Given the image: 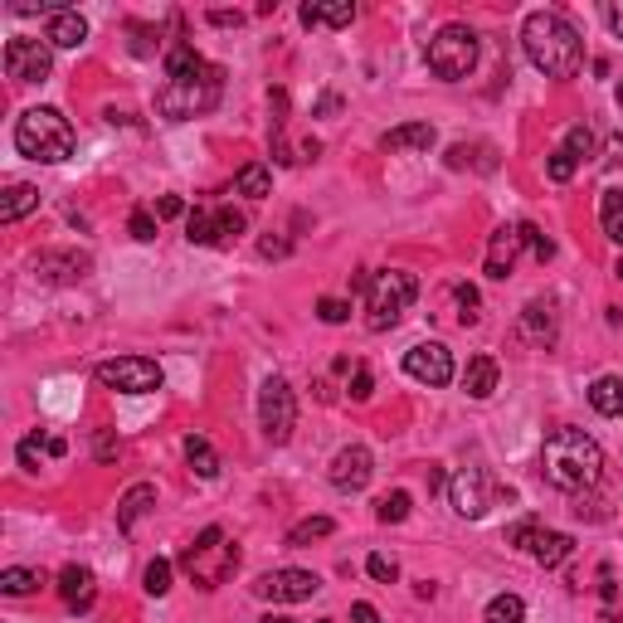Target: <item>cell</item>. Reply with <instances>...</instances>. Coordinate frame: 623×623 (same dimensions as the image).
Returning a JSON list of instances; mask_svg holds the SVG:
<instances>
[{"label":"cell","instance_id":"6da1fadb","mask_svg":"<svg viewBox=\"0 0 623 623\" xmlns=\"http://www.w3.org/2000/svg\"><path fill=\"white\" fill-rule=\"evenodd\" d=\"M521 49L546 78H575L585 64V39L560 10H531L521 25Z\"/></svg>","mask_w":623,"mask_h":623},{"label":"cell","instance_id":"7a4b0ae2","mask_svg":"<svg viewBox=\"0 0 623 623\" xmlns=\"http://www.w3.org/2000/svg\"><path fill=\"white\" fill-rule=\"evenodd\" d=\"M541 468H546V482L560 487V492H589L599 473H604V448L589 439L585 429H555L541 448Z\"/></svg>","mask_w":623,"mask_h":623},{"label":"cell","instance_id":"3957f363","mask_svg":"<svg viewBox=\"0 0 623 623\" xmlns=\"http://www.w3.org/2000/svg\"><path fill=\"white\" fill-rule=\"evenodd\" d=\"M15 151L44 161V166H59L74 156V127L59 108H25L15 122Z\"/></svg>","mask_w":623,"mask_h":623},{"label":"cell","instance_id":"277c9868","mask_svg":"<svg viewBox=\"0 0 623 623\" xmlns=\"http://www.w3.org/2000/svg\"><path fill=\"white\" fill-rule=\"evenodd\" d=\"M220 93H224V69L210 64L205 74L195 78H176L156 93V112L166 122H190V117H205V112L220 108Z\"/></svg>","mask_w":623,"mask_h":623},{"label":"cell","instance_id":"5b68a950","mask_svg":"<svg viewBox=\"0 0 623 623\" xmlns=\"http://www.w3.org/2000/svg\"><path fill=\"white\" fill-rule=\"evenodd\" d=\"M414 297H419V283H414V273H404V268H380V273H370V288H366V327L370 331H390L400 322L404 312L414 307Z\"/></svg>","mask_w":623,"mask_h":623},{"label":"cell","instance_id":"8992f818","mask_svg":"<svg viewBox=\"0 0 623 623\" xmlns=\"http://www.w3.org/2000/svg\"><path fill=\"white\" fill-rule=\"evenodd\" d=\"M181 570L200 589H220L224 580L239 570V546L224 536L220 526H205V531H200V541H195V546H185Z\"/></svg>","mask_w":623,"mask_h":623},{"label":"cell","instance_id":"52a82bcc","mask_svg":"<svg viewBox=\"0 0 623 623\" xmlns=\"http://www.w3.org/2000/svg\"><path fill=\"white\" fill-rule=\"evenodd\" d=\"M429 69L448 83L468 78L477 69V35L468 25H443L439 35L429 39Z\"/></svg>","mask_w":623,"mask_h":623},{"label":"cell","instance_id":"ba28073f","mask_svg":"<svg viewBox=\"0 0 623 623\" xmlns=\"http://www.w3.org/2000/svg\"><path fill=\"white\" fill-rule=\"evenodd\" d=\"M258 424L268 443H288L293 439V424H297V400H293V385L283 375H268L263 390H258Z\"/></svg>","mask_w":623,"mask_h":623},{"label":"cell","instance_id":"9c48e42d","mask_svg":"<svg viewBox=\"0 0 623 623\" xmlns=\"http://www.w3.org/2000/svg\"><path fill=\"white\" fill-rule=\"evenodd\" d=\"M161 366L147 361V356H117V361H103L98 366V385H108L117 395H151L161 390Z\"/></svg>","mask_w":623,"mask_h":623},{"label":"cell","instance_id":"30bf717a","mask_svg":"<svg viewBox=\"0 0 623 623\" xmlns=\"http://www.w3.org/2000/svg\"><path fill=\"white\" fill-rule=\"evenodd\" d=\"M492 477H487V468H477V463H468V468H458V473L448 477V502H453V512L463 516V521H482L487 516V507H492Z\"/></svg>","mask_w":623,"mask_h":623},{"label":"cell","instance_id":"8fae6325","mask_svg":"<svg viewBox=\"0 0 623 623\" xmlns=\"http://www.w3.org/2000/svg\"><path fill=\"white\" fill-rule=\"evenodd\" d=\"M54 69V44L49 39H10L5 44V74L15 83H44Z\"/></svg>","mask_w":623,"mask_h":623},{"label":"cell","instance_id":"7c38bea8","mask_svg":"<svg viewBox=\"0 0 623 623\" xmlns=\"http://www.w3.org/2000/svg\"><path fill=\"white\" fill-rule=\"evenodd\" d=\"M322 589V580L312 575V570H268V575H258L254 580V594L258 599H268V604H302V599H312Z\"/></svg>","mask_w":623,"mask_h":623},{"label":"cell","instance_id":"4fadbf2b","mask_svg":"<svg viewBox=\"0 0 623 623\" xmlns=\"http://www.w3.org/2000/svg\"><path fill=\"white\" fill-rule=\"evenodd\" d=\"M404 370H409V380L439 390V385L453 380V351H448L443 341H419V346L404 351Z\"/></svg>","mask_w":623,"mask_h":623},{"label":"cell","instance_id":"5bb4252c","mask_svg":"<svg viewBox=\"0 0 623 623\" xmlns=\"http://www.w3.org/2000/svg\"><path fill=\"white\" fill-rule=\"evenodd\" d=\"M370 477H375V458H370L366 443H346V448L331 458V487H336V492H361Z\"/></svg>","mask_w":623,"mask_h":623},{"label":"cell","instance_id":"9a60e30c","mask_svg":"<svg viewBox=\"0 0 623 623\" xmlns=\"http://www.w3.org/2000/svg\"><path fill=\"white\" fill-rule=\"evenodd\" d=\"M35 273L44 283H78V278L93 273V258L78 254V249H44L35 258Z\"/></svg>","mask_w":623,"mask_h":623},{"label":"cell","instance_id":"2e32d148","mask_svg":"<svg viewBox=\"0 0 623 623\" xmlns=\"http://www.w3.org/2000/svg\"><path fill=\"white\" fill-rule=\"evenodd\" d=\"M516 254H521V224H497L492 229V239H487V278H512V268H516Z\"/></svg>","mask_w":623,"mask_h":623},{"label":"cell","instance_id":"e0dca14e","mask_svg":"<svg viewBox=\"0 0 623 623\" xmlns=\"http://www.w3.org/2000/svg\"><path fill=\"white\" fill-rule=\"evenodd\" d=\"M521 336L531 341V346H541V351H550L555 346V336H560V317H555V307L550 302H526L521 307Z\"/></svg>","mask_w":623,"mask_h":623},{"label":"cell","instance_id":"ac0fdd59","mask_svg":"<svg viewBox=\"0 0 623 623\" xmlns=\"http://www.w3.org/2000/svg\"><path fill=\"white\" fill-rule=\"evenodd\" d=\"M44 39H49L54 49H83V44H88V20H83L78 10H59V15H49Z\"/></svg>","mask_w":623,"mask_h":623},{"label":"cell","instance_id":"d6986e66","mask_svg":"<svg viewBox=\"0 0 623 623\" xmlns=\"http://www.w3.org/2000/svg\"><path fill=\"white\" fill-rule=\"evenodd\" d=\"M434 137H439V132H434L429 122H404V127L380 137V151H429Z\"/></svg>","mask_w":623,"mask_h":623},{"label":"cell","instance_id":"ffe728a7","mask_svg":"<svg viewBox=\"0 0 623 623\" xmlns=\"http://www.w3.org/2000/svg\"><path fill=\"white\" fill-rule=\"evenodd\" d=\"M59 594L69 609H88L93 604V570L88 565H64L59 570Z\"/></svg>","mask_w":623,"mask_h":623},{"label":"cell","instance_id":"44dd1931","mask_svg":"<svg viewBox=\"0 0 623 623\" xmlns=\"http://www.w3.org/2000/svg\"><path fill=\"white\" fill-rule=\"evenodd\" d=\"M151 507H156V487H151V482L127 487V492H122V502H117V526H122V531H132V526H137Z\"/></svg>","mask_w":623,"mask_h":623},{"label":"cell","instance_id":"7402d4cb","mask_svg":"<svg viewBox=\"0 0 623 623\" xmlns=\"http://www.w3.org/2000/svg\"><path fill=\"white\" fill-rule=\"evenodd\" d=\"M463 390H468V400H487L497 390V361L492 356H473L468 370H463Z\"/></svg>","mask_w":623,"mask_h":623},{"label":"cell","instance_id":"603a6c76","mask_svg":"<svg viewBox=\"0 0 623 623\" xmlns=\"http://www.w3.org/2000/svg\"><path fill=\"white\" fill-rule=\"evenodd\" d=\"M589 404H594L604 419H619L623 414V380L619 375H599V380L589 385Z\"/></svg>","mask_w":623,"mask_h":623},{"label":"cell","instance_id":"cb8c5ba5","mask_svg":"<svg viewBox=\"0 0 623 623\" xmlns=\"http://www.w3.org/2000/svg\"><path fill=\"white\" fill-rule=\"evenodd\" d=\"M30 210H39V190H35V185H10V190L0 195V220H5V224L25 220Z\"/></svg>","mask_w":623,"mask_h":623},{"label":"cell","instance_id":"d4e9b609","mask_svg":"<svg viewBox=\"0 0 623 623\" xmlns=\"http://www.w3.org/2000/svg\"><path fill=\"white\" fill-rule=\"evenodd\" d=\"M570 550H575V541H570L565 531H541V536H536V546H531V555H536L546 570H555V565H565V560H570Z\"/></svg>","mask_w":623,"mask_h":623},{"label":"cell","instance_id":"484cf974","mask_svg":"<svg viewBox=\"0 0 623 623\" xmlns=\"http://www.w3.org/2000/svg\"><path fill=\"white\" fill-rule=\"evenodd\" d=\"M297 20H302L307 30H312V25H331V30H341V25L356 20V5H302Z\"/></svg>","mask_w":623,"mask_h":623},{"label":"cell","instance_id":"4316f807","mask_svg":"<svg viewBox=\"0 0 623 623\" xmlns=\"http://www.w3.org/2000/svg\"><path fill=\"white\" fill-rule=\"evenodd\" d=\"M234 195H249V200H263V195H273V171L263 166V161H249L239 176H234Z\"/></svg>","mask_w":623,"mask_h":623},{"label":"cell","instance_id":"83f0119b","mask_svg":"<svg viewBox=\"0 0 623 623\" xmlns=\"http://www.w3.org/2000/svg\"><path fill=\"white\" fill-rule=\"evenodd\" d=\"M599 224H604V234L623 249V190H604V195H599Z\"/></svg>","mask_w":623,"mask_h":623},{"label":"cell","instance_id":"f1b7e54d","mask_svg":"<svg viewBox=\"0 0 623 623\" xmlns=\"http://www.w3.org/2000/svg\"><path fill=\"white\" fill-rule=\"evenodd\" d=\"M205 69H210V64H205V59H200V54H195L190 44H176V49L166 54V78H171V83H176V78L205 74Z\"/></svg>","mask_w":623,"mask_h":623},{"label":"cell","instance_id":"f546056e","mask_svg":"<svg viewBox=\"0 0 623 623\" xmlns=\"http://www.w3.org/2000/svg\"><path fill=\"white\" fill-rule=\"evenodd\" d=\"M185 463H190L200 477H220V453L200 439V434H190V439H185Z\"/></svg>","mask_w":623,"mask_h":623},{"label":"cell","instance_id":"4dcf8cb0","mask_svg":"<svg viewBox=\"0 0 623 623\" xmlns=\"http://www.w3.org/2000/svg\"><path fill=\"white\" fill-rule=\"evenodd\" d=\"M185 239L200 244V249L220 244V239H215V210H190V215H185Z\"/></svg>","mask_w":623,"mask_h":623},{"label":"cell","instance_id":"1f68e13d","mask_svg":"<svg viewBox=\"0 0 623 623\" xmlns=\"http://www.w3.org/2000/svg\"><path fill=\"white\" fill-rule=\"evenodd\" d=\"M44 585V575L39 570H0V594H10V599H20V594H35V589Z\"/></svg>","mask_w":623,"mask_h":623},{"label":"cell","instance_id":"d6a6232c","mask_svg":"<svg viewBox=\"0 0 623 623\" xmlns=\"http://www.w3.org/2000/svg\"><path fill=\"white\" fill-rule=\"evenodd\" d=\"M331 531H336L331 516H307V521H297L293 531H288V546H312V541H322Z\"/></svg>","mask_w":623,"mask_h":623},{"label":"cell","instance_id":"836d02e7","mask_svg":"<svg viewBox=\"0 0 623 623\" xmlns=\"http://www.w3.org/2000/svg\"><path fill=\"white\" fill-rule=\"evenodd\" d=\"M575 171H580V156L570 147H555L550 151V161H546V176L555 185H565V181H575Z\"/></svg>","mask_w":623,"mask_h":623},{"label":"cell","instance_id":"e575fe53","mask_svg":"<svg viewBox=\"0 0 623 623\" xmlns=\"http://www.w3.org/2000/svg\"><path fill=\"white\" fill-rule=\"evenodd\" d=\"M521 619H526V604L516 594H497L487 604V623H521Z\"/></svg>","mask_w":623,"mask_h":623},{"label":"cell","instance_id":"d590c367","mask_svg":"<svg viewBox=\"0 0 623 623\" xmlns=\"http://www.w3.org/2000/svg\"><path fill=\"white\" fill-rule=\"evenodd\" d=\"M409 507H414V502H409V492H390V497H380V502H375V516H380L385 526H400L404 516H409Z\"/></svg>","mask_w":623,"mask_h":623},{"label":"cell","instance_id":"8d00e7d4","mask_svg":"<svg viewBox=\"0 0 623 623\" xmlns=\"http://www.w3.org/2000/svg\"><path fill=\"white\" fill-rule=\"evenodd\" d=\"M142 589H147L151 599H161V594L171 589V560H151L147 575H142Z\"/></svg>","mask_w":623,"mask_h":623},{"label":"cell","instance_id":"74e56055","mask_svg":"<svg viewBox=\"0 0 623 623\" xmlns=\"http://www.w3.org/2000/svg\"><path fill=\"white\" fill-rule=\"evenodd\" d=\"M156 229H161L156 210H132V220H127V234H132L137 244H151V239H156Z\"/></svg>","mask_w":623,"mask_h":623},{"label":"cell","instance_id":"f35d334b","mask_svg":"<svg viewBox=\"0 0 623 623\" xmlns=\"http://www.w3.org/2000/svg\"><path fill=\"white\" fill-rule=\"evenodd\" d=\"M560 147H570L575 156H580V166H585L589 156H594V132H589L585 122H575V127L565 132V142H560Z\"/></svg>","mask_w":623,"mask_h":623},{"label":"cell","instance_id":"ab89813d","mask_svg":"<svg viewBox=\"0 0 623 623\" xmlns=\"http://www.w3.org/2000/svg\"><path fill=\"white\" fill-rule=\"evenodd\" d=\"M366 570H370V580H380V585H395V580H400V560H395V555H380V550L366 560Z\"/></svg>","mask_w":623,"mask_h":623},{"label":"cell","instance_id":"60d3db41","mask_svg":"<svg viewBox=\"0 0 623 623\" xmlns=\"http://www.w3.org/2000/svg\"><path fill=\"white\" fill-rule=\"evenodd\" d=\"M244 215H239V210H215V239H220V244H229V239H239V234H244Z\"/></svg>","mask_w":623,"mask_h":623},{"label":"cell","instance_id":"b9f144b4","mask_svg":"<svg viewBox=\"0 0 623 623\" xmlns=\"http://www.w3.org/2000/svg\"><path fill=\"white\" fill-rule=\"evenodd\" d=\"M521 244H531L536 263H550V258H555V244H550V239L541 234V229H536V224H521Z\"/></svg>","mask_w":623,"mask_h":623},{"label":"cell","instance_id":"7bdbcfd3","mask_svg":"<svg viewBox=\"0 0 623 623\" xmlns=\"http://www.w3.org/2000/svg\"><path fill=\"white\" fill-rule=\"evenodd\" d=\"M536 536H541V521H536V516H526V521H516L512 531H507V546L531 550V546H536Z\"/></svg>","mask_w":623,"mask_h":623},{"label":"cell","instance_id":"ee69618b","mask_svg":"<svg viewBox=\"0 0 623 623\" xmlns=\"http://www.w3.org/2000/svg\"><path fill=\"white\" fill-rule=\"evenodd\" d=\"M156 49H161V35H156L151 25H132V54H137V59H151Z\"/></svg>","mask_w":623,"mask_h":623},{"label":"cell","instance_id":"f6af8a7d","mask_svg":"<svg viewBox=\"0 0 623 623\" xmlns=\"http://www.w3.org/2000/svg\"><path fill=\"white\" fill-rule=\"evenodd\" d=\"M317 317L331 322V327H341V322L351 317V302H341V297H322V302H317Z\"/></svg>","mask_w":623,"mask_h":623},{"label":"cell","instance_id":"bcb514c9","mask_svg":"<svg viewBox=\"0 0 623 623\" xmlns=\"http://www.w3.org/2000/svg\"><path fill=\"white\" fill-rule=\"evenodd\" d=\"M458 307H463V312H458V322H463V327H473L477 317H482V312H477V307H482V302H477V288L463 283V288H458Z\"/></svg>","mask_w":623,"mask_h":623},{"label":"cell","instance_id":"7dc6e473","mask_svg":"<svg viewBox=\"0 0 623 623\" xmlns=\"http://www.w3.org/2000/svg\"><path fill=\"white\" fill-rule=\"evenodd\" d=\"M39 448H44L39 434H30V439L20 443V468H25V473H39Z\"/></svg>","mask_w":623,"mask_h":623},{"label":"cell","instance_id":"c3c4849f","mask_svg":"<svg viewBox=\"0 0 623 623\" xmlns=\"http://www.w3.org/2000/svg\"><path fill=\"white\" fill-rule=\"evenodd\" d=\"M370 395H375V375L361 366L356 375H351V400H370Z\"/></svg>","mask_w":623,"mask_h":623},{"label":"cell","instance_id":"681fc988","mask_svg":"<svg viewBox=\"0 0 623 623\" xmlns=\"http://www.w3.org/2000/svg\"><path fill=\"white\" fill-rule=\"evenodd\" d=\"M181 210H185V205L176 200V195H161V200H156V220H176Z\"/></svg>","mask_w":623,"mask_h":623},{"label":"cell","instance_id":"f907efd6","mask_svg":"<svg viewBox=\"0 0 623 623\" xmlns=\"http://www.w3.org/2000/svg\"><path fill=\"white\" fill-rule=\"evenodd\" d=\"M258 254H263V258H283V254H288V239H273V234H268V239H258Z\"/></svg>","mask_w":623,"mask_h":623},{"label":"cell","instance_id":"816d5d0a","mask_svg":"<svg viewBox=\"0 0 623 623\" xmlns=\"http://www.w3.org/2000/svg\"><path fill=\"white\" fill-rule=\"evenodd\" d=\"M604 20H609V30L623 39V5H619V0H609V5H604Z\"/></svg>","mask_w":623,"mask_h":623},{"label":"cell","instance_id":"f5cc1de1","mask_svg":"<svg viewBox=\"0 0 623 623\" xmlns=\"http://www.w3.org/2000/svg\"><path fill=\"white\" fill-rule=\"evenodd\" d=\"M210 25H244L239 10H210Z\"/></svg>","mask_w":623,"mask_h":623},{"label":"cell","instance_id":"db71d44e","mask_svg":"<svg viewBox=\"0 0 623 623\" xmlns=\"http://www.w3.org/2000/svg\"><path fill=\"white\" fill-rule=\"evenodd\" d=\"M351 619L356 623H380V614H375L370 604H351Z\"/></svg>","mask_w":623,"mask_h":623},{"label":"cell","instance_id":"11a10c76","mask_svg":"<svg viewBox=\"0 0 623 623\" xmlns=\"http://www.w3.org/2000/svg\"><path fill=\"white\" fill-rule=\"evenodd\" d=\"M263 623H293V619H263Z\"/></svg>","mask_w":623,"mask_h":623},{"label":"cell","instance_id":"9f6ffc18","mask_svg":"<svg viewBox=\"0 0 623 623\" xmlns=\"http://www.w3.org/2000/svg\"><path fill=\"white\" fill-rule=\"evenodd\" d=\"M619 108H623V83H619Z\"/></svg>","mask_w":623,"mask_h":623},{"label":"cell","instance_id":"6f0895ef","mask_svg":"<svg viewBox=\"0 0 623 623\" xmlns=\"http://www.w3.org/2000/svg\"><path fill=\"white\" fill-rule=\"evenodd\" d=\"M619 278H623V258H619Z\"/></svg>","mask_w":623,"mask_h":623}]
</instances>
